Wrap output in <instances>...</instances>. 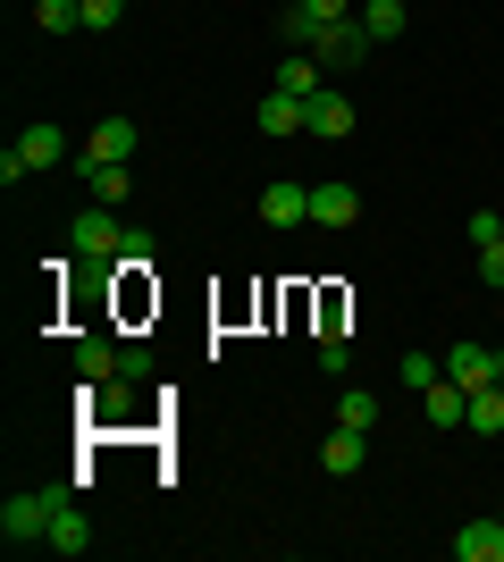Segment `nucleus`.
<instances>
[{
	"label": "nucleus",
	"mask_w": 504,
	"mask_h": 562,
	"mask_svg": "<svg viewBox=\"0 0 504 562\" xmlns=\"http://www.w3.org/2000/svg\"><path fill=\"white\" fill-rule=\"evenodd\" d=\"M471 244H504V202H488V211H471Z\"/></svg>",
	"instance_id": "b1692460"
},
{
	"label": "nucleus",
	"mask_w": 504,
	"mask_h": 562,
	"mask_svg": "<svg viewBox=\"0 0 504 562\" xmlns=\"http://www.w3.org/2000/svg\"><path fill=\"white\" fill-rule=\"evenodd\" d=\"M312 59H320V68H361V59H370V25H361V18H336V25H320V34H312Z\"/></svg>",
	"instance_id": "20e7f679"
},
{
	"label": "nucleus",
	"mask_w": 504,
	"mask_h": 562,
	"mask_svg": "<svg viewBox=\"0 0 504 562\" xmlns=\"http://www.w3.org/2000/svg\"><path fill=\"white\" fill-rule=\"evenodd\" d=\"M455 562H504V513L462 520V529H455Z\"/></svg>",
	"instance_id": "0eeeda50"
},
{
	"label": "nucleus",
	"mask_w": 504,
	"mask_h": 562,
	"mask_svg": "<svg viewBox=\"0 0 504 562\" xmlns=\"http://www.w3.org/2000/svg\"><path fill=\"white\" fill-rule=\"evenodd\" d=\"M135 117H101L93 135H85V151H76V168H110V160H135Z\"/></svg>",
	"instance_id": "39448f33"
},
{
	"label": "nucleus",
	"mask_w": 504,
	"mask_h": 562,
	"mask_svg": "<svg viewBox=\"0 0 504 562\" xmlns=\"http://www.w3.org/2000/svg\"><path fill=\"white\" fill-rule=\"evenodd\" d=\"M312 218H320V227H354V218H361V193L354 186H312Z\"/></svg>",
	"instance_id": "ddd939ff"
},
{
	"label": "nucleus",
	"mask_w": 504,
	"mask_h": 562,
	"mask_svg": "<svg viewBox=\"0 0 504 562\" xmlns=\"http://www.w3.org/2000/svg\"><path fill=\"white\" fill-rule=\"evenodd\" d=\"M253 126H261V135H312V101H294V93H269L261 110H253Z\"/></svg>",
	"instance_id": "6e6552de"
},
{
	"label": "nucleus",
	"mask_w": 504,
	"mask_h": 562,
	"mask_svg": "<svg viewBox=\"0 0 504 562\" xmlns=\"http://www.w3.org/2000/svg\"><path fill=\"white\" fill-rule=\"evenodd\" d=\"M126 18V0H85V34H110Z\"/></svg>",
	"instance_id": "393cba45"
},
{
	"label": "nucleus",
	"mask_w": 504,
	"mask_h": 562,
	"mask_svg": "<svg viewBox=\"0 0 504 562\" xmlns=\"http://www.w3.org/2000/svg\"><path fill=\"white\" fill-rule=\"evenodd\" d=\"M261 218H269V227H303V218H312V186L278 177V186L261 193Z\"/></svg>",
	"instance_id": "1a4fd4ad"
},
{
	"label": "nucleus",
	"mask_w": 504,
	"mask_h": 562,
	"mask_svg": "<svg viewBox=\"0 0 504 562\" xmlns=\"http://www.w3.org/2000/svg\"><path fill=\"white\" fill-rule=\"evenodd\" d=\"M462 428H471V437H504V386H480L471 412H462Z\"/></svg>",
	"instance_id": "f3484780"
},
{
	"label": "nucleus",
	"mask_w": 504,
	"mask_h": 562,
	"mask_svg": "<svg viewBox=\"0 0 504 562\" xmlns=\"http://www.w3.org/2000/svg\"><path fill=\"white\" fill-rule=\"evenodd\" d=\"M68 244H76V260H85V269H101V260L126 252V218H119V211H76Z\"/></svg>",
	"instance_id": "f03ea898"
},
{
	"label": "nucleus",
	"mask_w": 504,
	"mask_h": 562,
	"mask_svg": "<svg viewBox=\"0 0 504 562\" xmlns=\"http://www.w3.org/2000/svg\"><path fill=\"white\" fill-rule=\"evenodd\" d=\"M303 9H312L320 25H336V18H354V0H303Z\"/></svg>",
	"instance_id": "c85d7f7f"
},
{
	"label": "nucleus",
	"mask_w": 504,
	"mask_h": 562,
	"mask_svg": "<svg viewBox=\"0 0 504 562\" xmlns=\"http://www.w3.org/2000/svg\"><path fill=\"white\" fill-rule=\"evenodd\" d=\"M361 9H370V0H354V18H361Z\"/></svg>",
	"instance_id": "c756f323"
},
{
	"label": "nucleus",
	"mask_w": 504,
	"mask_h": 562,
	"mask_svg": "<svg viewBox=\"0 0 504 562\" xmlns=\"http://www.w3.org/2000/svg\"><path fill=\"white\" fill-rule=\"evenodd\" d=\"M496 345H446V378H455L462 395H480V386H496Z\"/></svg>",
	"instance_id": "423d86ee"
},
{
	"label": "nucleus",
	"mask_w": 504,
	"mask_h": 562,
	"mask_svg": "<svg viewBox=\"0 0 504 562\" xmlns=\"http://www.w3.org/2000/svg\"><path fill=\"white\" fill-rule=\"evenodd\" d=\"M336 428H361V437H370V428H379V395L345 386V395H336Z\"/></svg>",
	"instance_id": "a211bd4d"
},
{
	"label": "nucleus",
	"mask_w": 504,
	"mask_h": 562,
	"mask_svg": "<svg viewBox=\"0 0 504 562\" xmlns=\"http://www.w3.org/2000/svg\"><path fill=\"white\" fill-rule=\"evenodd\" d=\"M312 34H320V18L303 9V0H287V18H278V43H287V50H312Z\"/></svg>",
	"instance_id": "412c9836"
},
{
	"label": "nucleus",
	"mask_w": 504,
	"mask_h": 562,
	"mask_svg": "<svg viewBox=\"0 0 504 562\" xmlns=\"http://www.w3.org/2000/svg\"><path fill=\"white\" fill-rule=\"evenodd\" d=\"M152 378V352H135V345H119V386H144Z\"/></svg>",
	"instance_id": "a878e982"
},
{
	"label": "nucleus",
	"mask_w": 504,
	"mask_h": 562,
	"mask_svg": "<svg viewBox=\"0 0 504 562\" xmlns=\"http://www.w3.org/2000/svg\"><path fill=\"white\" fill-rule=\"evenodd\" d=\"M76 378H85V386L119 378V345H101V336H76Z\"/></svg>",
	"instance_id": "dca6fc26"
},
{
	"label": "nucleus",
	"mask_w": 504,
	"mask_h": 562,
	"mask_svg": "<svg viewBox=\"0 0 504 562\" xmlns=\"http://www.w3.org/2000/svg\"><path fill=\"white\" fill-rule=\"evenodd\" d=\"M421 412H429V428H462V412H471V395H462L455 378H437L429 395H421Z\"/></svg>",
	"instance_id": "4468645a"
},
{
	"label": "nucleus",
	"mask_w": 504,
	"mask_h": 562,
	"mask_svg": "<svg viewBox=\"0 0 504 562\" xmlns=\"http://www.w3.org/2000/svg\"><path fill=\"white\" fill-rule=\"evenodd\" d=\"M361 462H370V446H361V428H336L328 446H320V470H336V479H354Z\"/></svg>",
	"instance_id": "2eb2a0df"
},
{
	"label": "nucleus",
	"mask_w": 504,
	"mask_h": 562,
	"mask_svg": "<svg viewBox=\"0 0 504 562\" xmlns=\"http://www.w3.org/2000/svg\"><path fill=\"white\" fill-rule=\"evenodd\" d=\"M76 177H85V193H93L101 211H110V202H126V160H110V168H76Z\"/></svg>",
	"instance_id": "6ab92c4d"
},
{
	"label": "nucleus",
	"mask_w": 504,
	"mask_h": 562,
	"mask_svg": "<svg viewBox=\"0 0 504 562\" xmlns=\"http://www.w3.org/2000/svg\"><path fill=\"white\" fill-rule=\"evenodd\" d=\"M34 25H43V34H76V25H85V0H34Z\"/></svg>",
	"instance_id": "aec40b11"
},
{
	"label": "nucleus",
	"mask_w": 504,
	"mask_h": 562,
	"mask_svg": "<svg viewBox=\"0 0 504 562\" xmlns=\"http://www.w3.org/2000/svg\"><path fill=\"white\" fill-rule=\"evenodd\" d=\"M51 504H59V487L9 495V504H0V538H9V546H51Z\"/></svg>",
	"instance_id": "7ed1b4c3"
},
{
	"label": "nucleus",
	"mask_w": 504,
	"mask_h": 562,
	"mask_svg": "<svg viewBox=\"0 0 504 562\" xmlns=\"http://www.w3.org/2000/svg\"><path fill=\"white\" fill-rule=\"evenodd\" d=\"M361 25H370V43H395V34H404V0H370Z\"/></svg>",
	"instance_id": "4be33fe9"
},
{
	"label": "nucleus",
	"mask_w": 504,
	"mask_h": 562,
	"mask_svg": "<svg viewBox=\"0 0 504 562\" xmlns=\"http://www.w3.org/2000/svg\"><path fill=\"white\" fill-rule=\"evenodd\" d=\"M496 386H504V361H496Z\"/></svg>",
	"instance_id": "7c9ffc66"
},
{
	"label": "nucleus",
	"mask_w": 504,
	"mask_h": 562,
	"mask_svg": "<svg viewBox=\"0 0 504 562\" xmlns=\"http://www.w3.org/2000/svg\"><path fill=\"white\" fill-rule=\"evenodd\" d=\"M59 160H76V143H68V126H51V117H34L9 151H0V186H25V177H43V168H59Z\"/></svg>",
	"instance_id": "f257e3e1"
},
{
	"label": "nucleus",
	"mask_w": 504,
	"mask_h": 562,
	"mask_svg": "<svg viewBox=\"0 0 504 562\" xmlns=\"http://www.w3.org/2000/svg\"><path fill=\"white\" fill-rule=\"evenodd\" d=\"M480 278H488V285L504 294V244H480Z\"/></svg>",
	"instance_id": "cd10ccee"
},
{
	"label": "nucleus",
	"mask_w": 504,
	"mask_h": 562,
	"mask_svg": "<svg viewBox=\"0 0 504 562\" xmlns=\"http://www.w3.org/2000/svg\"><path fill=\"white\" fill-rule=\"evenodd\" d=\"M93 546V520L68 504V487H59V504H51V554H85Z\"/></svg>",
	"instance_id": "9d476101"
},
{
	"label": "nucleus",
	"mask_w": 504,
	"mask_h": 562,
	"mask_svg": "<svg viewBox=\"0 0 504 562\" xmlns=\"http://www.w3.org/2000/svg\"><path fill=\"white\" fill-rule=\"evenodd\" d=\"M345 361H354V352H345V336H320V370L345 378Z\"/></svg>",
	"instance_id": "bb28decb"
},
{
	"label": "nucleus",
	"mask_w": 504,
	"mask_h": 562,
	"mask_svg": "<svg viewBox=\"0 0 504 562\" xmlns=\"http://www.w3.org/2000/svg\"><path fill=\"white\" fill-rule=\"evenodd\" d=\"M278 93H294V101H312V93H328V68H320L312 50H287V68H278Z\"/></svg>",
	"instance_id": "f8f14e48"
},
{
	"label": "nucleus",
	"mask_w": 504,
	"mask_h": 562,
	"mask_svg": "<svg viewBox=\"0 0 504 562\" xmlns=\"http://www.w3.org/2000/svg\"><path fill=\"white\" fill-rule=\"evenodd\" d=\"M312 135L320 143H345V135H354V101L336 93V85H328V93H312Z\"/></svg>",
	"instance_id": "9b49d317"
},
{
	"label": "nucleus",
	"mask_w": 504,
	"mask_h": 562,
	"mask_svg": "<svg viewBox=\"0 0 504 562\" xmlns=\"http://www.w3.org/2000/svg\"><path fill=\"white\" fill-rule=\"evenodd\" d=\"M437 378H446V352H404V386L412 395H429Z\"/></svg>",
	"instance_id": "5701e85b"
}]
</instances>
